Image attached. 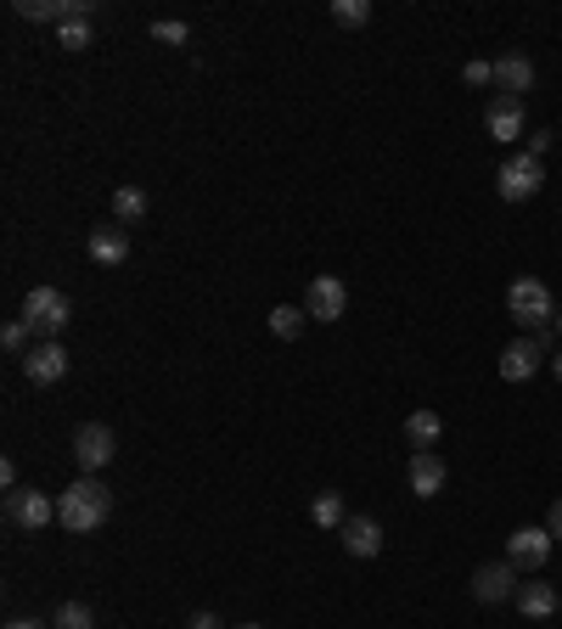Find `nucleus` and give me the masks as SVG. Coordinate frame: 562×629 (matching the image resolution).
Segmentation results:
<instances>
[{"mask_svg": "<svg viewBox=\"0 0 562 629\" xmlns=\"http://www.w3.org/2000/svg\"><path fill=\"white\" fill-rule=\"evenodd\" d=\"M495 85H501V96H524V90L535 85V63H529L524 52H506V57L495 63Z\"/></svg>", "mask_w": 562, "mask_h": 629, "instance_id": "obj_16", "label": "nucleus"}, {"mask_svg": "<svg viewBox=\"0 0 562 629\" xmlns=\"http://www.w3.org/2000/svg\"><path fill=\"white\" fill-rule=\"evenodd\" d=\"M7 523H12V528H29V535H40L45 523H57V501L40 495V490H7Z\"/></svg>", "mask_w": 562, "mask_h": 629, "instance_id": "obj_6", "label": "nucleus"}, {"mask_svg": "<svg viewBox=\"0 0 562 629\" xmlns=\"http://www.w3.org/2000/svg\"><path fill=\"white\" fill-rule=\"evenodd\" d=\"M518 585H524V579H518V568H512L506 557H501V562H484V568L473 573V596H479L484 607H495V602H518Z\"/></svg>", "mask_w": 562, "mask_h": 629, "instance_id": "obj_9", "label": "nucleus"}, {"mask_svg": "<svg viewBox=\"0 0 562 629\" xmlns=\"http://www.w3.org/2000/svg\"><path fill=\"white\" fill-rule=\"evenodd\" d=\"M52 629H97V613H90L85 602H63L57 618H52Z\"/></svg>", "mask_w": 562, "mask_h": 629, "instance_id": "obj_23", "label": "nucleus"}, {"mask_svg": "<svg viewBox=\"0 0 562 629\" xmlns=\"http://www.w3.org/2000/svg\"><path fill=\"white\" fill-rule=\"evenodd\" d=\"M23 377L34 382V389H57V382L68 377V349L57 344V337H45V344H34L23 355Z\"/></svg>", "mask_w": 562, "mask_h": 629, "instance_id": "obj_8", "label": "nucleus"}, {"mask_svg": "<svg viewBox=\"0 0 562 629\" xmlns=\"http://www.w3.org/2000/svg\"><path fill=\"white\" fill-rule=\"evenodd\" d=\"M0 344H7V355H29V321H7V332H0Z\"/></svg>", "mask_w": 562, "mask_h": 629, "instance_id": "obj_25", "label": "nucleus"}, {"mask_svg": "<svg viewBox=\"0 0 562 629\" xmlns=\"http://www.w3.org/2000/svg\"><path fill=\"white\" fill-rule=\"evenodd\" d=\"M338 535H344V551L349 557H378L383 551V523L378 517H349Z\"/></svg>", "mask_w": 562, "mask_h": 629, "instance_id": "obj_14", "label": "nucleus"}, {"mask_svg": "<svg viewBox=\"0 0 562 629\" xmlns=\"http://www.w3.org/2000/svg\"><path fill=\"white\" fill-rule=\"evenodd\" d=\"M113 456H119L113 427H108V422H79V433H74V461H79V472H85V478H97Z\"/></svg>", "mask_w": 562, "mask_h": 629, "instance_id": "obj_4", "label": "nucleus"}, {"mask_svg": "<svg viewBox=\"0 0 562 629\" xmlns=\"http://www.w3.org/2000/svg\"><path fill=\"white\" fill-rule=\"evenodd\" d=\"M113 214H119V225L147 220V191H140V186H119L113 191Z\"/></svg>", "mask_w": 562, "mask_h": 629, "instance_id": "obj_19", "label": "nucleus"}, {"mask_svg": "<svg viewBox=\"0 0 562 629\" xmlns=\"http://www.w3.org/2000/svg\"><path fill=\"white\" fill-rule=\"evenodd\" d=\"M237 629H265V624H237Z\"/></svg>", "mask_w": 562, "mask_h": 629, "instance_id": "obj_33", "label": "nucleus"}, {"mask_svg": "<svg viewBox=\"0 0 562 629\" xmlns=\"http://www.w3.org/2000/svg\"><path fill=\"white\" fill-rule=\"evenodd\" d=\"M405 478H411V495H422V501H434L445 483H450V472H445V461H439L434 450H411Z\"/></svg>", "mask_w": 562, "mask_h": 629, "instance_id": "obj_12", "label": "nucleus"}, {"mask_svg": "<svg viewBox=\"0 0 562 629\" xmlns=\"http://www.w3.org/2000/svg\"><path fill=\"white\" fill-rule=\"evenodd\" d=\"M310 517H315V528H344V523H349V517H344V495H338V490H321L315 506H310Z\"/></svg>", "mask_w": 562, "mask_h": 629, "instance_id": "obj_20", "label": "nucleus"}, {"mask_svg": "<svg viewBox=\"0 0 562 629\" xmlns=\"http://www.w3.org/2000/svg\"><path fill=\"white\" fill-rule=\"evenodd\" d=\"M557 332H562V304H557Z\"/></svg>", "mask_w": 562, "mask_h": 629, "instance_id": "obj_34", "label": "nucleus"}, {"mask_svg": "<svg viewBox=\"0 0 562 629\" xmlns=\"http://www.w3.org/2000/svg\"><path fill=\"white\" fill-rule=\"evenodd\" d=\"M540 360H546V355H540L535 337H518V344L501 349V377H506V382H529V377L540 371Z\"/></svg>", "mask_w": 562, "mask_h": 629, "instance_id": "obj_13", "label": "nucleus"}, {"mask_svg": "<svg viewBox=\"0 0 562 629\" xmlns=\"http://www.w3.org/2000/svg\"><path fill=\"white\" fill-rule=\"evenodd\" d=\"M461 79H467V85H490V79H495V63H467Z\"/></svg>", "mask_w": 562, "mask_h": 629, "instance_id": "obj_27", "label": "nucleus"}, {"mask_svg": "<svg viewBox=\"0 0 562 629\" xmlns=\"http://www.w3.org/2000/svg\"><path fill=\"white\" fill-rule=\"evenodd\" d=\"M439 433H445L439 411H411V416H405V445H411V450H434Z\"/></svg>", "mask_w": 562, "mask_h": 629, "instance_id": "obj_18", "label": "nucleus"}, {"mask_svg": "<svg viewBox=\"0 0 562 629\" xmlns=\"http://www.w3.org/2000/svg\"><path fill=\"white\" fill-rule=\"evenodd\" d=\"M186 629H225V624H220V613H192V624H186Z\"/></svg>", "mask_w": 562, "mask_h": 629, "instance_id": "obj_29", "label": "nucleus"}, {"mask_svg": "<svg viewBox=\"0 0 562 629\" xmlns=\"http://www.w3.org/2000/svg\"><path fill=\"white\" fill-rule=\"evenodd\" d=\"M551 371H557V382H562V355H557V360H551Z\"/></svg>", "mask_w": 562, "mask_h": 629, "instance_id": "obj_32", "label": "nucleus"}, {"mask_svg": "<svg viewBox=\"0 0 562 629\" xmlns=\"http://www.w3.org/2000/svg\"><path fill=\"white\" fill-rule=\"evenodd\" d=\"M23 321H29V332L45 344V337H63V332H68L74 304H68V293H57V287H29V299H23Z\"/></svg>", "mask_w": 562, "mask_h": 629, "instance_id": "obj_3", "label": "nucleus"}, {"mask_svg": "<svg viewBox=\"0 0 562 629\" xmlns=\"http://www.w3.org/2000/svg\"><path fill=\"white\" fill-rule=\"evenodd\" d=\"M304 315L310 321H344L349 315V287L338 276H315L304 287Z\"/></svg>", "mask_w": 562, "mask_h": 629, "instance_id": "obj_7", "label": "nucleus"}, {"mask_svg": "<svg viewBox=\"0 0 562 629\" xmlns=\"http://www.w3.org/2000/svg\"><path fill=\"white\" fill-rule=\"evenodd\" d=\"M113 517V490L102 478H74L68 490L57 495V523L68 528V535H97V528Z\"/></svg>", "mask_w": 562, "mask_h": 629, "instance_id": "obj_1", "label": "nucleus"}, {"mask_svg": "<svg viewBox=\"0 0 562 629\" xmlns=\"http://www.w3.org/2000/svg\"><path fill=\"white\" fill-rule=\"evenodd\" d=\"M7 629H45V624H40V618H12Z\"/></svg>", "mask_w": 562, "mask_h": 629, "instance_id": "obj_31", "label": "nucleus"}, {"mask_svg": "<svg viewBox=\"0 0 562 629\" xmlns=\"http://www.w3.org/2000/svg\"><path fill=\"white\" fill-rule=\"evenodd\" d=\"M506 315L518 321L524 332H546L557 321V299H551V287L540 276H518L506 287Z\"/></svg>", "mask_w": 562, "mask_h": 629, "instance_id": "obj_2", "label": "nucleus"}, {"mask_svg": "<svg viewBox=\"0 0 562 629\" xmlns=\"http://www.w3.org/2000/svg\"><path fill=\"white\" fill-rule=\"evenodd\" d=\"M484 130H490V141L512 147V141L524 135V96H490V108H484Z\"/></svg>", "mask_w": 562, "mask_h": 629, "instance_id": "obj_10", "label": "nucleus"}, {"mask_svg": "<svg viewBox=\"0 0 562 629\" xmlns=\"http://www.w3.org/2000/svg\"><path fill=\"white\" fill-rule=\"evenodd\" d=\"M85 248H90V259H97V265H124L130 259V231L124 225H97Z\"/></svg>", "mask_w": 562, "mask_h": 629, "instance_id": "obj_15", "label": "nucleus"}, {"mask_svg": "<svg viewBox=\"0 0 562 629\" xmlns=\"http://www.w3.org/2000/svg\"><path fill=\"white\" fill-rule=\"evenodd\" d=\"M57 45H68V52H85V45H90V23H85V18L63 23V29H57Z\"/></svg>", "mask_w": 562, "mask_h": 629, "instance_id": "obj_24", "label": "nucleus"}, {"mask_svg": "<svg viewBox=\"0 0 562 629\" xmlns=\"http://www.w3.org/2000/svg\"><path fill=\"white\" fill-rule=\"evenodd\" d=\"M540 186H546V169H540V158H529V153L506 158V164H501V175H495V191H501L506 203H529Z\"/></svg>", "mask_w": 562, "mask_h": 629, "instance_id": "obj_5", "label": "nucleus"}, {"mask_svg": "<svg viewBox=\"0 0 562 629\" xmlns=\"http://www.w3.org/2000/svg\"><path fill=\"white\" fill-rule=\"evenodd\" d=\"M551 141H557V135H551V130H535V135H529V158H540V153H546V147H551Z\"/></svg>", "mask_w": 562, "mask_h": 629, "instance_id": "obj_28", "label": "nucleus"}, {"mask_svg": "<svg viewBox=\"0 0 562 629\" xmlns=\"http://www.w3.org/2000/svg\"><path fill=\"white\" fill-rule=\"evenodd\" d=\"M270 332L281 337V344H293V337L304 332V310H299V304H276V310H270Z\"/></svg>", "mask_w": 562, "mask_h": 629, "instance_id": "obj_21", "label": "nucleus"}, {"mask_svg": "<svg viewBox=\"0 0 562 629\" xmlns=\"http://www.w3.org/2000/svg\"><path fill=\"white\" fill-rule=\"evenodd\" d=\"M546 528H551V540H562V501L551 506V517H546Z\"/></svg>", "mask_w": 562, "mask_h": 629, "instance_id": "obj_30", "label": "nucleus"}, {"mask_svg": "<svg viewBox=\"0 0 562 629\" xmlns=\"http://www.w3.org/2000/svg\"><path fill=\"white\" fill-rule=\"evenodd\" d=\"M153 40L158 45H186V40H192V29H186L180 18H164V23H153Z\"/></svg>", "mask_w": 562, "mask_h": 629, "instance_id": "obj_26", "label": "nucleus"}, {"mask_svg": "<svg viewBox=\"0 0 562 629\" xmlns=\"http://www.w3.org/2000/svg\"><path fill=\"white\" fill-rule=\"evenodd\" d=\"M562 607L557 585H546V579H529V585H518V613L524 618H551Z\"/></svg>", "mask_w": 562, "mask_h": 629, "instance_id": "obj_17", "label": "nucleus"}, {"mask_svg": "<svg viewBox=\"0 0 562 629\" xmlns=\"http://www.w3.org/2000/svg\"><path fill=\"white\" fill-rule=\"evenodd\" d=\"M546 557H551V528H518V535L506 540V562L518 568V573H524V568H529V573L546 568Z\"/></svg>", "mask_w": 562, "mask_h": 629, "instance_id": "obj_11", "label": "nucleus"}, {"mask_svg": "<svg viewBox=\"0 0 562 629\" xmlns=\"http://www.w3.org/2000/svg\"><path fill=\"white\" fill-rule=\"evenodd\" d=\"M333 23L338 29H366L371 23V0H333Z\"/></svg>", "mask_w": 562, "mask_h": 629, "instance_id": "obj_22", "label": "nucleus"}]
</instances>
